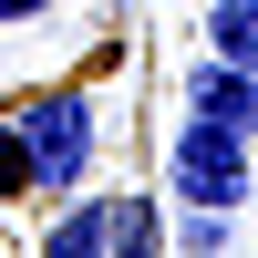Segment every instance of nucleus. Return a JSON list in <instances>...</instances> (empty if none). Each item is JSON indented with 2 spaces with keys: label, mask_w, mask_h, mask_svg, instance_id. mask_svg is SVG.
<instances>
[{
  "label": "nucleus",
  "mask_w": 258,
  "mask_h": 258,
  "mask_svg": "<svg viewBox=\"0 0 258 258\" xmlns=\"http://www.w3.org/2000/svg\"><path fill=\"white\" fill-rule=\"evenodd\" d=\"M11 135H21V155H31V186L73 197V186L93 176L103 124H93V93H83V83H62V93H31V103H21V114H11Z\"/></svg>",
  "instance_id": "f257e3e1"
},
{
  "label": "nucleus",
  "mask_w": 258,
  "mask_h": 258,
  "mask_svg": "<svg viewBox=\"0 0 258 258\" xmlns=\"http://www.w3.org/2000/svg\"><path fill=\"white\" fill-rule=\"evenodd\" d=\"M165 186H176V207H248V135H227V124L186 114L176 145H165Z\"/></svg>",
  "instance_id": "f03ea898"
},
{
  "label": "nucleus",
  "mask_w": 258,
  "mask_h": 258,
  "mask_svg": "<svg viewBox=\"0 0 258 258\" xmlns=\"http://www.w3.org/2000/svg\"><path fill=\"white\" fill-rule=\"evenodd\" d=\"M41 248L52 258H145V248H165V217L145 197H83L41 227Z\"/></svg>",
  "instance_id": "7ed1b4c3"
},
{
  "label": "nucleus",
  "mask_w": 258,
  "mask_h": 258,
  "mask_svg": "<svg viewBox=\"0 0 258 258\" xmlns=\"http://www.w3.org/2000/svg\"><path fill=\"white\" fill-rule=\"evenodd\" d=\"M186 114L227 124V135H258V73H248V62H217V52H207L197 73H186Z\"/></svg>",
  "instance_id": "20e7f679"
},
{
  "label": "nucleus",
  "mask_w": 258,
  "mask_h": 258,
  "mask_svg": "<svg viewBox=\"0 0 258 258\" xmlns=\"http://www.w3.org/2000/svg\"><path fill=\"white\" fill-rule=\"evenodd\" d=\"M207 41H217V62H248L258 73V0H217L207 11Z\"/></svg>",
  "instance_id": "39448f33"
},
{
  "label": "nucleus",
  "mask_w": 258,
  "mask_h": 258,
  "mask_svg": "<svg viewBox=\"0 0 258 258\" xmlns=\"http://www.w3.org/2000/svg\"><path fill=\"white\" fill-rule=\"evenodd\" d=\"M165 238H176V248H197V258H217V248H227V217H217V207H197V217H186V227H165Z\"/></svg>",
  "instance_id": "423d86ee"
},
{
  "label": "nucleus",
  "mask_w": 258,
  "mask_h": 258,
  "mask_svg": "<svg viewBox=\"0 0 258 258\" xmlns=\"http://www.w3.org/2000/svg\"><path fill=\"white\" fill-rule=\"evenodd\" d=\"M0 197H31V155H21L11 124H0Z\"/></svg>",
  "instance_id": "0eeeda50"
},
{
  "label": "nucleus",
  "mask_w": 258,
  "mask_h": 258,
  "mask_svg": "<svg viewBox=\"0 0 258 258\" xmlns=\"http://www.w3.org/2000/svg\"><path fill=\"white\" fill-rule=\"evenodd\" d=\"M52 0H0V31H21V21H41Z\"/></svg>",
  "instance_id": "6e6552de"
}]
</instances>
